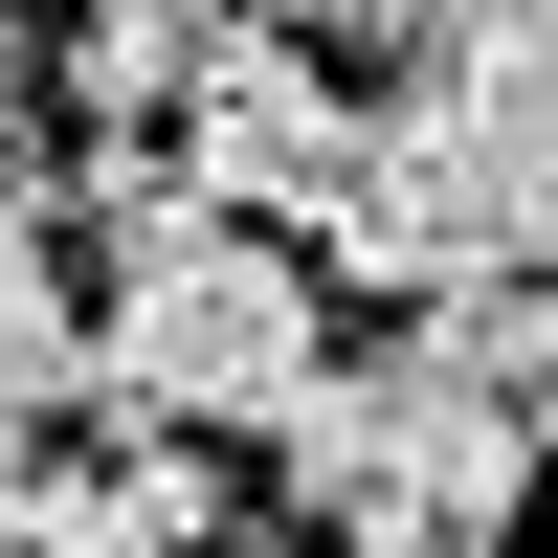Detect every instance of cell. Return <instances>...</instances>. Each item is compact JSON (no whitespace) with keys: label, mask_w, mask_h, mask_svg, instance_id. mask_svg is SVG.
<instances>
[{"label":"cell","mask_w":558,"mask_h":558,"mask_svg":"<svg viewBox=\"0 0 558 558\" xmlns=\"http://www.w3.org/2000/svg\"><path fill=\"white\" fill-rule=\"evenodd\" d=\"M336 89H357L336 202L291 223L313 291H402V313L536 291V223H558V23H536V0L357 23V45H336Z\"/></svg>","instance_id":"1"},{"label":"cell","mask_w":558,"mask_h":558,"mask_svg":"<svg viewBox=\"0 0 558 558\" xmlns=\"http://www.w3.org/2000/svg\"><path fill=\"white\" fill-rule=\"evenodd\" d=\"M45 223H89V402H112L134 447H268L313 380H336V291H313L291 246H246V223H202L157 157H68L45 179Z\"/></svg>","instance_id":"2"},{"label":"cell","mask_w":558,"mask_h":558,"mask_svg":"<svg viewBox=\"0 0 558 558\" xmlns=\"http://www.w3.org/2000/svg\"><path fill=\"white\" fill-rule=\"evenodd\" d=\"M268 470H291L313 558H514L536 402H492V380H447L425 336H380V357H336V380L268 425Z\"/></svg>","instance_id":"3"},{"label":"cell","mask_w":558,"mask_h":558,"mask_svg":"<svg viewBox=\"0 0 558 558\" xmlns=\"http://www.w3.org/2000/svg\"><path fill=\"white\" fill-rule=\"evenodd\" d=\"M0 425H89V291H68V223L0 246Z\"/></svg>","instance_id":"4"},{"label":"cell","mask_w":558,"mask_h":558,"mask_svg":"<svg viewBox=\"0 0 558 558\" xmlns=\"http://www.w3.org/2000/svg\"><path fill=\"white\" fill-rule=\"evenodd\" d=\"M0 89H23V23H0Z\"/></svg>","instance_id":"5"}]
</instances>
